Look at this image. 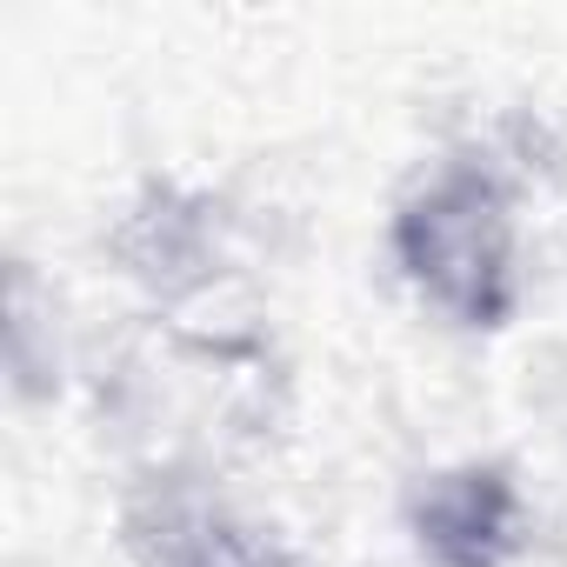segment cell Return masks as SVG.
Here are the masks:
<instances>
[{
  "label": "cell",
  "instance_id": "6da1fadb",
  "mask_svg": "<svg viewBox=\"0 0 567 567\" xmlns=\"http://www.w3.org/2000/svg\"><path fill=\"white\" fill-rule=\"evenodd\" d=\"M394 240H401L408 274L447 315L494 328L514 308V227H507V200L494 194L487 174H474V167L441 174L401 214Z\"/></svg>",
  "mask_w": 567,
  "mask_h": 567
},
{
  "label": "cell",
  "instance_id": "7a4b0ae2",
  "mask_svg": "<svg viewBox=\"0 0 567 567\" xmlns=\"http://www.w3.org/2000/svg\"><path fill=\"white\" fill-rule=\"evenodd\" d=\"M421 540L447 567H494L514 540V494L501 474H447L421 507Z\"/></svg>",
  "mask_w": 567,
  "mask_h": 567
}]
</instances>
